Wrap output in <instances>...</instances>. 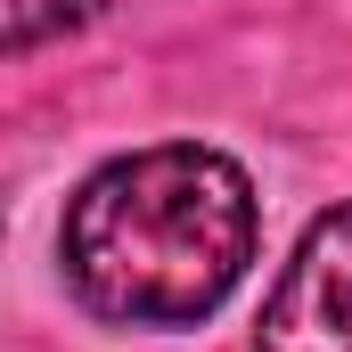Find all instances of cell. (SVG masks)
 I'll use <instances>...</instances> for the list:
<instances>
[{"label":"cell","instance_id":"cell-2","mask_svg":"<svg viewBox=\"0 0 352 352\" xmlns=\"http://www.w3.org/2000/svg\"><path fill=\"white\" fill-rule=\"evenodd\" d=\"M263 352H352V205H328L263 303Z\"/></svg>","mask_w":352,"mask_h":352},{"label":"cell","instance_id":"cell-1","mask_svg":"<svg viewBox=\"0 0 352 352\" xmlns=\"http://www.w3.org/2000/svg\"><path fill=\"white\" fill-rule=\"evenodd\" d=\"M263 213L238 156L205 140L131 148L66 197L58 263L90 320L107 328H197L254 263Z\"/></svg>","mask_w":352,"mask_h":352},{"label":"cell","instance_id":"cell-3","mask_svg":"<svg viewBox=\"0 0 352 352\" xmlns=\"http://www.w3.org/2000/svg\"><path fill=\"white\" fill-rule=\"evenodd\" d=\"M98 8H107V0H0V16H8V50L25 58V50H41V41H58V33H82Z\"/></svg>","mask_w":352,"mask_h":352}]
</instances>
